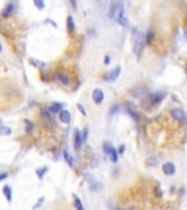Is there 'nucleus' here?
Masks as SVG:
<instances>
[{
	"label": "nucleus",
	"mask_w": 187,
	"mask_h": 210,
	"mask_svg": "<svg viewBox=\"0 0 187 210\" xmlns=\"http://www.w3.org/2000/svg\"><path fill=\"white\" fill-rule=\"evenodd\" d=\"M64 158H66V160H67V164L70 165V166H73V165H75V160H73L72 155H70L69 152H64Z\"/></svg>",
	"instance_id": "obj_18"
},
{
	"label": "nucleus",
	"mask_w": 187,
	"mask_h": 210,
	"mask_svg": "<svg viewBox=\"0 0 187 210\" xmlns=\"http://www.w3.org/2000/svg\"><path fill=\"white\" fill-rule=\"evenodd\" d=\"M82 143H83V137H82L81 131H76V133H75V149H76V150L81 149Z\"/></svg>",
	"instance_id": "obj_11"
},
{
	"label": "nucleus",
	"mask_w": 187,
	"mask_h": 210,
	"mask_svg": "<svg viewBox=\"0 0 187 210\" xmlns=\"http://www.w3.org/2000/svg\"><path fill=\"white\" fill-rule=\"evenodd\" d=\"M47 171H48V168H47V166H44V168L38 169V171H37V174H38V176H40V178H43V176H44V174H45Z\"/></svg>",
	"instance_id": "obj_21"
},
{
	"label": "nucleus",
	"mask_w": 187,
	"mask_h": 210,
	"mask_svg": "<svg viewBox=\"0 0 187 210\" xmlns=\"http://www.w3.org/2000/svg\"><path fill=\"white\" fill-rule=\"evenodd\" d=\"M77 108H79V111H81V113L83 114V115H86V111H85V108H83V105L79 104V105H77Z\"/></svg>",
	"instance_id": "obj_23"
},
{
	"label": "nucleus",
	"mask_w": 187,
	"mask_h": 210,
	"mask_svg": "<svg viewBox=\"0 0 187 210\" xmlns=\"http://www.w3.org/2000/svg\"><path fill=\"white\" fill-rule=\"evenodd\" d=\"M0 123H2V121H0Z\"/></svg>",
	"instance_id": "obj_30"
},
{
	"label": "nucleus",
	"mask_w": 187,
	"mask_h": 210,
	"mask_svg": "<svg viewBox=\"0 0 187 210\" xmlns=\"http://www.w3.org/2000/svg\"><path fill=\"white\" fill-rule=\"evenodd\" d=\"M6 134H10V129L2 127V129H0V136H6Z\"/></svg>",
	"instance_id": "obj_20"
},
{
	"label": "nucleus",
	"mask_w": 187,
	"mask_h": 210,
	"mask_svg": "<svg viewBox=\"0 0 187 210\" xmlns=\"http://www.w3.org/2000/svg\"><path fill=\"white\" fill-rule=\"evenodd\" d=\"M61 108H63V104H53V105H51V108H50V111H51V113H61V111H63V109H61Z\"/></svg>",
	"instance_id": "obj_15"
},
{
	"label": "nucleus",
	"mask_w": 187,
	"mask_h": 210,
	"mask_svg": "<svg viewBox=\"0 0 187 210\" xmlns=\"http://www.w3.org/2000/svg\"><path fill=\"white\" fill-rule=\"evenodd\" d=\"M114 19L119 22L120 25H127V18H126V10H124V8L117 13V16H115Z\"/></svg>",
	"instance_id": "obj_8"
},
{
	"label": "nucleus",
	"mask_w": 187,
	"mask_h": 210,
	"mask_svg": "<svg viewBox=\"0 0 187 210\" xmlns=\"http://www.w3.org/2000/svg\"><path fill=\"white\" fill-rule=\"evenodd\" d=\"M67 28H69V31H70V32H73V31H75V24H73L72 15H69V16H67Z\"/></svg>",
	"instance_id": "obj_16"
},
{
	"label": "nucleus",
	"mask_w": 187,
	"mask_h": 210,
	"mask_svg": "<svg viewBox=\"0 0 187 210\" xmlns=\"http://www.w3.org/2000/svg\"><path fill=\"white\" fill-rule=\"evenodd\" d=\"M56 79L59 80V82L63 85V86H70V79H69V76L66 75V73H63V71H57Z\"/></svg>",
	"instance_id": "obj_6"
},
{
	"label": "nucleus",
	"mask_w": 187,
	"mask_h": 210,
	"mask_svg": "<svg viewBox=\"0 0 187 210\" xmlns=\"http://www.w3.org/2000/svg\"><path fill=\"white\" fill-rule=\"evenodd\" d=\"M110 63V57H108V55H107L105 59H104V64H108Z\"/></svg>",
	"instance_id": "obj_25"
},
{
	"label": "nucleus",
	"mask_w": 187,
	"mask_h": 210,
	"mask_svg": "<svg viewBox=\"0 0 187 210\" xmlns=\"http://www.w3.org/2000/svg\"><path fill=\"white\" fill-rule=\"evenodd\" d=\"M59 118H60V121H61V123H64V124H69V123H70V120H72V114L69 113V111H66V109H63V111L59 114Z\"/></svg>",
	"instance_id": "obj_9"
},
{
	"label": "nucleus",
	"mask_w": 187,
	"mask_h": 210,
	"mask_svg": "<svg viewBox=\"0 0 187 210\" xmlns=\"http://www.w3.org/2000/svg\"><path fill=\"white\" fill-rule=\"evenodd\" d=\"M120 71H121V67H115V69H113V70H111V73L108 75V80L114 82V80L120 76Z\"/></svg>",
	"instance_id": "obj_13"
},
{
	"label": "nucleus",
	"mask_w": 187,
	"mask_h": 210,
	"mask_svg": "<svg viewBox=\"0 0 187 210\" xmlns=\"http://www.w3.org/2000/svg\"><path fill=\"white\" fill-rule=\"evenodd\" d=\"M121 9H123V3H121V2H113L110 6V18L114 19V18L117 16V13H119Z\"/></svg>",
	"instance_id": "obj_2"
},
{
	"label": "nucleus",
	"mask_w": 187,
	"mask_h": 210,
	"mask_svg": "<svg viewBox=\"0 0 187 210\" xmlns=\"http://www.w3.org/2000/svg\"><path fill=\"white\" fill-rule=\"evenodd\" d=\"M13 8H15V4H13V3H8V4H6V8L3 9L2 16H3V18L10 16V15H12V12H13Z\"/></svg>",
	"instance_id": "obj_12"
},
{
	"label": "nucleus",
	"mask_w": 187,
	"mask_h": 210,
	"mask_svg": "<svg viewBox=\"0 0 187 210\" xmlns=\"http://www.w3.org/2000/svg\"><path fill=\"white\" fill-rule=\"evenodd\" d=\"M171 115L174 117V120H177V121H180V123H183L184 120H186V114L183 113L181 108H173L171 109Z\"/></svg>",
	"instance_id": "obj_3"
},
{
	"label": "nucleus",
	"mask_w": 187,
	"mask_h": 210,
	"mask_svg": "<svg viewBox=\"0 0 187 210\" xmlns=\"http://www.w3.org/2000/svg\"><path fill=\"white\" fill-rule=\"evenodd\" d=\"M3 194L6 196V200H8V202H12V190H10L9 185H4L3 187Z\"/></svg>",
	"instance_id": "obj_14"
},
{
	"label": "nucleus",
	"mask_w": 187,
	"mask_h": 210,
	"mask_svg": "<svg viewBox=\"0 0 187 210\" xmlns=\"http://www.w3.org/2000/svg\"><path fill=\"white\" fill-rule=\"evenodd\" d=\"M119 153H123V152H124V146H120V149H119Z\"/></svg>",
	"instance_id": "obj_27"
},
{
	"label": "nucleus",
	"mask_w": 187,
	"mask_h": 210,
	"mask_svg": "<svg viewBox=\"0 0 187 210\" xmlns=\"http://www.w3.org/2000/svg\"><path fill=\"white\" fill-rule=\"evenodd\" d=\"M186 120H187V114H186Z\"/></svg>",
	"instance_id": "obj_28"
},
{
	"label": "nucleus",
	"mask_w": 187,
	"mask_h": 210,
	"mask_svg": "<svg viewBox=\"0 0 187 210\" xmlns=\"http://www.w3.org/2000/svg\"><path fill=\"white\" fill-rule=\"evenodd\" d=\"M8 178V174H0V181L2 180H6Z\"/></svg>",
	"instance_id": "obj_24"
},
{
	"label": "nucleus",
	"mask_w": 187,
	"mask_h": 210,
	"mask_svg": "<svg viewBox=\"0 0 187 210\" xmlns=\"http://www.w3.org/2000/svg\"><path fill=\"white\" fill-rule=\"evenodd\" d=\"M88 178H89V182H91V190H92V191H101L102 190V184L101 182H99V181H97L95 180V178H91V176H88Z\"/></svg>",
	"instance_id": "obj_10"
},
{
	"label": "nucleus",
	"mask_w": 187,
	"mask_h": 210,
	"mask_svg": "<svg viewBox=\"0 0 187 210\" xmlns=\"http://www.w3.org/2000/svg\"><path fill=\"white\" fill-rule=\"evenodd\" d=\"M75 209H76V210H85V207H83L82 202L76 197V196H75Z\"/></svg>",
	"instance_id": "obj_17"
},
{
	"label": "nucleus",
	"mask_w": 187,
	"mask_h": 210,
	"mask_svg": "<svg viewBox=\"0 0 187 210\" xmlns=\"http://www.w3.org/2000/svg\"><path fill=\"white\" fill-rule=\"evenodd\" d=\"M43 202H44V198H40V202L37 203V204H35L34 207H38V206H40V204H41V203H43Z\"/></svg>",
	"instance_id": "obj_26"
},
{
	"label": "nucleus",
	"mask_w": 187,
	"mask_h": 210,
	"mask_svg": "<svg viewBox=\"0 0 187 210\" xmlns=\"http://www.w3.org/2000/svg\"><path fill=\"white\" fill-rule=\"evenodd\" d=\"M152 39H153V31L151 29L148 34H146V44H151V42H152Z\"/></svg>",
	"instance_id": "obj_19"
},
{
	"label": "nucleus",
	"mask_w": 187,
	"mask_h": 210,
	"mask_svg": "<svg viewBox=\"0 0 187 210\" xmlns=\"http://www.w3.org/2000/svg\"><path fill=\"white\" fill-rule=\"evenodd\" d=\"M164 93L162 92H155V93H151V97H149V102H151V105H158L159 102L164 99Z\"/></svg>",
	"instance_id": "obj_5"
},
{
	"label": "nucleus",
	"mask_w": 187,
	"mask_h": 210,
	"mask_svg": "<svg viewBox=\"0 0 187 210\" xmlns=\"http://www.w3.org/2000/svg\"><path fill=\"white\" fill-rule=\"evenodd\" d=\"M0 50H2V45H0Z\"/></svg>",
	"instance_id": "obj_29"
},
{
	"label": "nucleus",
	"mask_w": 187,
	"mask_h": 210,
	"mask_svg": "<svg viewBox=\"0 0 187 210\" xmlns=\"http://www.w3.org/2000/svg\"><path fill=\"white\" fill-rule=\"evenodd\" d=\"M92 98H94V102L97 105H99L102 101H104V93H102L101 89H94V92H92Z\"/></svg>",
	"instance_id": "obj_7"
},
{
	"label": "nucleus",
	"mask_w": 187,
	"mask_h": 210,
	"mask_svg": "<svg viewBox=\"0 0 187 210\" xmlns=\"http://www.w3.org/2000/svg\"><path fill=\"white\" fill-rule=\"evenodd\" d=\"M34 4H35V6H37L38 9H43V8H44V2H40V0H35Z\"/></svg>",
	"instance_id": "obj_22"
},
{
	"label": "nucleus",
	"mask_w": 187,
	"mask_h": 210,
	"mask_svg": "<svg viewBox=\"0 0 187 210\" xmlns=\"http://www.w3.org/2000/svg\"><path fill=\"white\" fill-rule=\"evenodd\" d=\"M145 44H146V37L143 34H137L136 39H135V53H136L137 57L142 54V50H143Z\"/></svg>",
	"instance_id": "obj_1"
},
{
	"label": "nucleus",
	"mask_w": 187,
	"mask_h": 210,
	"mask_svg": "<svg viewBox=\"0 0 187 210\" xmlns=\"http://www.w3.org/2000/svg\"><path fill=\"white\" fill-rule=\"evenodd\" d=\"M162 172L165 175H174L175 174V165L173 162H165L162 164Z\"/></svg>",
	"instance_id": "obj_4"
}]
</instances>
